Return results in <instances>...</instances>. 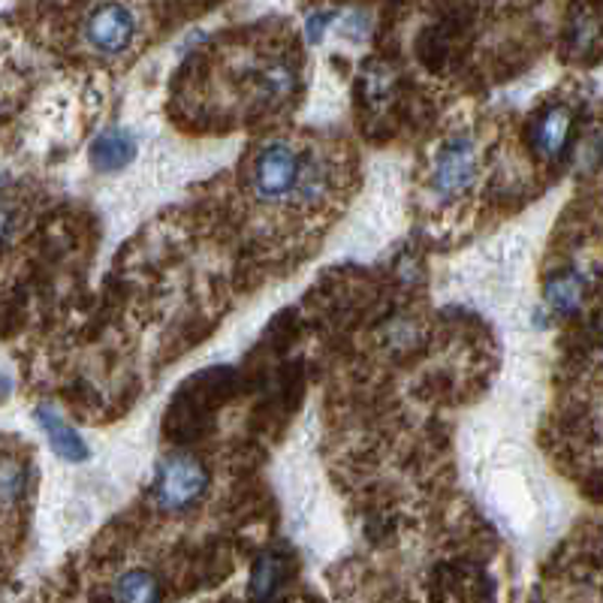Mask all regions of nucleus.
I'll list each match as a JSON object with an SVG mask.
<instances>
[{
    "instance_id": "13",
    "label": "nucleus",
    "mask_w": 603,
    "mask_h": 603,
    "mask_svg": "<svg viewBox=\"0 0 603 603\" xmlns=\"http://www.w3.org/2000/svg\"><path fill=\"white\" fill-rule=\"evenodd\" d=\"M335 19V13H315L311 19H308V40L311 42H320L323 40V34H327V25Z\"/></svg>"
},
{
    "instance_id": "6",
    "label": "nucleus",
    "mask_w": 603,
    "mask_h": 603,
    "mask_svg": "<svg viewBox=\"0 0 603 603\" xmlns=\"http://www.w3.org/2000/svg\"><path fill=\"white\" fill-rule=\"evenodd\" d=\"M570 139H574V115L567 106H550L528 124V143L540 158H562Z\"/></svg>"
},
{
    "instance_id": "4",
    "label": "nucleus",
    "mask_w": 603,
    "mask_h": 603,
    "mask_svg": "<svg viewBox=\"0 0 603 603\" xmlns=\"http://www.w3.org/2000/svg\"><path fill=\"white\" fill-rule=\"evenodd\" d=\"M302 158L284 143H272L262 148L254 160V194L266 202H278L293 194L299 179Z\"/></svg>"
},
{
    "instance_id": "11",
    "label": "nucleus",
    "mask_w": 603,
    "mask_h": 603,
    "mask_svg": "<svg viewBox=\"0 0 603 603\" xmlns=\"http://www.w3.org/2000/svg\"><path fill=\"white\" fill-rule=\"evenodd\" d=\"M112 601H133V603H148L160 601V582L148 570H131L115 582L112 591Z\"/></svg>"
},
{
    "instance_id": "8",
    "label": "nucleus",
    "mask_w": 603,
    "mask_h": 603,
    "mask_svg": "<svg viewBox=\"0 0 603 603\" xmlns=\"http://www.w3.org/2000/svg\"><path fill=\"white\" fill-rule=\"evenodd\" d=\"M136 158V139L124 127H106L91 148V163L97 172H119Z\"/></svg>"
},
{
    "instance_id": "1",
    "label": "nucleus",
    "mask_w": 603,
    "mask_h": 603,
    "mask_svg": "<svg viewBox=\"0 0 603 603\" xmlns=\"http://www.w3.org/2000/svg\"><path fill=\"white\" fill-rule=\"evenodd\" d=\"M238 390V374L233 368H206L182 383V390L172 398L167 410L163 429L172 441H197L209 432L214 422V410L230 402V395Z\"/></svg>"
},
{
    "instance_id": "5",
    "label": "nucleus",
    "mask_w": 603,
    "mask_h": 603,
    "mask_svg": "<svg viewBox=\"0 0 603 603\" xmlns=\"http://www.w3.org/2000/svg\"><path fill=\"white\" fill-rule=\"evenodd\" d=\"M136 34V19L127 7L121 3H106L88 19L85 25V40L91 42V49L106 54L124 52L133 42Z\"/></svg>"
},
{
    "instance_id": "12",
    "label": "nucleus",
    "mask_w": 603,
    "mask_h": 603,
    "mask_svg": "<svg viewBox=\"0 0 603 603\" xmlns=\"http://www.w3.org/2000/svg\"><path fill=\"white\" fill-rule=\"evenodd\" d=\"M27 489V468L13 456L0 459V507H13Z\"/></svg>"
},
{
    "instance_id": "2",
    "label": "nucleus",
    "mask_w": 603,
    "mask_h": 603,
    "mask_svg": "<svg viewBox=\"0 0 603 603\" xmlns=\"http://www.w3.org/2000/svg\"><path fill=\"white\" fill-rule=\"evenodd\" d=\"M209 489V471L194 456H172L160 465L155 480V501L160 510L182 513L194 507Z\"/></svg>"
},
{
    "instance_id": "14",
    "label": "nucleus",
    "mask_w": 603,
    "mask_h": 603,
    "mask_svg": "<svg viewBox=\"0 0 603 603\" xmlns=\"http://www.w3.org/2000/svg\"><path fill=\"white\" fill-rule=\"evenodd\" d=\"M7 398H10V378L0 374V402H7Z\"/></svg>"
},
{
    "instance_id": "7",
    "label": "nucleus",
    "mask_w": 603,
    "mask_h": 603,
    "mask_svg": "<svg viewBox=\"0 0 603 603\" xmlns=\"http://www.w3.org/2000/svg\"><path fill=\"white\" fill-rule=\"evenodd\" d=\"M37 422H40V429L46 432V438H49V446H52L54 453L64 462H85L91 456V450L82 441L79 432H76L54 407H37Z\"/></svg>"
},
{
    "instance_id": "3",
    "label": "nucleus",
    "mask_w": 603,
    "mask_h": 603,
    "mask_svg": "<svg viewBox=\"0 0 603 603\" xmlns=\"http://www.w3.org/2000/svg\"><path fill=\"white\" fill-rule=\"evenodd\" d=\"M473 182H477V148H473L471 136H453L434 158V194H441L444 199L462 197L471 190Z\"/></svg>"
},
{
    "instance_id": "10",
    "label": "nucleus",
    "mask_w": 603,
    "mask_h": 603,
    "mask_svg": "<svg viewBox=\"0 0 603 603\" xmlns=\"http://www.w3.org/2000/svg\"><path fill=\"white\" fill-rule=\"evenodd\" d=\"M287 555L278 552H266L262 558H257L254 570H250V598L254 601H269L278 598L281 586L287 582Z\"/></svg>"
},
{
    "instance_id": "9",
    "label": "nucleus",
    "mask_w": 603,
    "mask_h": 603,
    "mask_svg": "<svg viewBox=\"0 0 603 603\" xmlns=\"http://www.w3.org/2000/svg\"><path fill=\"white\" fill-rule=\"evenodd\" d=\"M586 290H589L586 275H579L577 269H564L558 275H552V281L546 284V302H550V308L555 315L570 317L582 308Z\"/></svg>"
}]
</instances>
